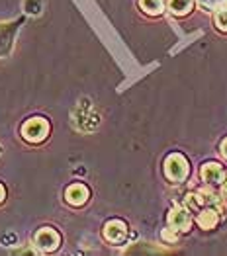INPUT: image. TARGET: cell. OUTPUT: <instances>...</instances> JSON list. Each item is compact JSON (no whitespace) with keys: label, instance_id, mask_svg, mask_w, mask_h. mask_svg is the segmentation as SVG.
<instances>
[{"label":"cell","instance_id":"cell-1","mask_svg":"<svg viewBox=\"0 0 227 256\" xmlns=\"http://www.w3.org/2000/svg\"><path fill=\"white\" fill-rule=\"evenodd\" d=\"M49 129H51L49 128V122L45 118H30V120H26L22 124L20 135L24 141L38 145V143H43L47 139Z\"/></svg>","mask_w":227,"mask_h":256},{"label":"cell","instance_id":"cell-2","mask_svg":"<svg viewBox=\"0 0 227 256\" xmlns=\"http://www.w3.org/2000/svg\"><path fill=\"white\" fill-rule=\"evenodd\" d=\"M188 172H190V164H188L184 154L172 152V154L166 156L165 160L166 180H170L172 184H182L186 178H188Z\"/></svg>","mask_w":227,"mask_h":256},{"label":"cell","instance_id":"cell-3","mask_svg":"<svg viewBox=\"0 0 227 256\" xmlns=\"http://www.w3.org/2000/svg\"><path fill=\"white\" fill-rule=\"evenodd\" d=\"M34 246L40 252H55L61 246V233L53 227H42L34 235Z\"/></svg>","mask_w":227,"mask_h":256},{"label":"cell","instance_id":"cell-4","mask_svg":"<svg viewBox=\"0 0 227 256\" xmlns=\"http://www.w3.org/2000/svg\"><path fill=\"white\" fill-rule=\"evenodd\" d=\"M168 225L172 231L176 233H186L192 227V217H190V210L184 206H174L168 212Z\"/></svg>","mask_w":227,"mask_h":256},{"label":"cell","instance_id":"cell-5","mask_svg":"<svg viewBox=\"0 0 227 256\" xmlns=\"http://www.w3.org/2000/svg\"><path fill=\"white\" fill-rule=\"evenodd\" d=\"M20 20H12L6 22V24H0V57H6L12 49V43H14V36L18 32V28L22 26Z\"/></svg>","mask_w":227,"mask_h":256},{"label":"cell","instance_id":"cell-6","mask_svg":"<svg viewBox=\"0 0 227 256\" xmlns=\"http://www.w3.org/2000/svg\"><path fill=\"white\" fill-rule=\"evenodd\" d=\"M104 238L112 244H122L127 238V225L122 219H112L104 225Z\"/></svg>","mask_w":227,"mask_h":256},{"label":"cell","instance_id":"cell-7","mask_svg":"<svg viewBox=\"0 0 227 256\" xmlns=\"http://www.w3.org/2000/svg\"><path fill=\"white\" fill-rule=\"evenodd\" d=\"M88 198H90V190L84 186L83 182H75V184H71V186L65 190V202H67L69 206H73V208L84 206V204L88 202Z\"/></svg>","mask_w":227,"mask_h":256},{"label":"cell","instance_id":"cell-8","mask_svg":"<svg viewBox=\"0 0 227 256\" xmlns=\"http://www.w3.org/2000/svg\"><path fill=\"white\" fill-rule=\"evenodd\" d=\"M202 180L209 184V186H217V184H221L223 182V168H221V164H217V162H206L204 166H202Z\"/></svg>","mask_w":227,"mask_h":256},{"label":"cell","instance_id":"cell-9","mask_svg":"<svg viewBox=\"0 0 227 256\" xmlns=\"http://www.w3.org/2000/svg\"><path fill=\"white\" fill-rule=\"evenodd\" d=\"M217 221H219V212L215 210V208H202L200 212H198V217H196V223L204 229V231H209V229H213L215 225H217Z\"/></svg>","mask_w":227,"mask_h":256},{"label":"cell","instance_id":"cell-10","mask_svg":"<svg viewBox=\"0 0 227 256\" xmlns=\"http://www.w3.org/2000/svg\"><path fill=\"white\" fill-rule=\"evenodd\" d=\"M194 6V0H168V10L174 16H186Z\"/></svg>","mask_w":227,"mask_h":256},{"label":"cell","instance_id":"cell-11","mask_svg":"<svg viewBox=\"0 0 227 256\" xmlns=\"http://www.w3.org/2000/svg\"><path fill=\"white\" fill-rule=\"evenodd\" d=\"M139 6L145 14L149 16H159L165 10V0H139Z\"/></svg>","mask_w":227,"mask_h":256},{"label":"cell","instance_id":"cell-12","mask_svg":"<svg viewBox=\"0 0 227 256\" xmlns=\"http://www.w3.org/2000/svg\"><path fill=\"white\" fill-rule=\"evenodd\" d=\"M215 26H217V30L227 32V8H219L215 12Z\"/></svg>","mask_w":227,"mask_h":256},{"label":"cell","instance_id":"cell-13","mask_svg":"<svg viewBox=\"0 0 227 256\" xmlns=\"http://www.w3.org/2000/svg\"><path fill=\"white\" fill-rule=\"evenodd\" d=\"M198 4H200L204 10H215L217 4H219V0H198Z\"/></svg>","mask_w":227,"mask_h":256},{"label":"cell","instance_id":"cell-14","mask_svg":"<svg viewBox=\"0 0 227 256\" xmlns=\"http://www.w3.org/2000/svg\"><path fill=\"white\" fill-rule=\"evenodd\" d=\"M172 229H166V231H163V236H165L166 240H170V242H174L176 240V231L174 233H170Z\"/></svg>","mask_w":227,"mask_h":256},{"label":"cell","instance_id":"cell-15","mask_svg":"<svg viewBox=\"0 0 227 256\" xmlns=\"http://www.w3.org/2000/svg\"><path fill=\"white\" fill-rule=\"evenodd\" d=\"M4 200H6V188H4L2 182H0V204H4Z\"/></svg>","mask_w":227,"mask_h":256},{"label":"cell","instance_id":"cell-16","mask_svg":"<svg viewBox=\"0 0 227 256\" xmlns=\"http://www.w3.org/2000/svg\"><path fill=\"white\" fill-rule=\"evenodd\" d=\"M221 154L227 158V139H223V143H221Z\"/></svg>","mask_w":227,"mask_h":256},{"label":"cell","instance_id":"cell-17","mask_svg":"<svg viewBox=\"0 0 227 256\" xmlns=\"http://www.w3.org/2000/svg\"><path fill=\"white\" fill-rule=\"evenodd\" d=\"M223 192L227 194V174L223 176Z\"/></svg>","mask_w":227,"mask_h":256},{"label":"cell","instance_id":"cell-18","mask_svg":"<svg viewBox=\"0 0 227 256\" xmlns=\"http://www.w3.org/2000/svg\"><path fill=\"white\" fill-rule=\"evenodd\" d=\"M223 2H227V0H223Z\"/></svg>","mask_w":227,"mask_h":256}]
</instances>
